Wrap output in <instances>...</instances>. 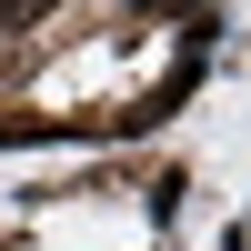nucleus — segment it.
Segmentation results:
<instances>
[{"label":"nucleus","mask_w":251,"mask_h":251,"mask_svg":"<svg viewBox=\"0 0 251 251\" xmlns=\"http://www.w3.org/2000/svg\"><path fill=\"white\" fill-rule=\"evenodd\" d=\"M50 10H60V0H0V40H20L30 20H50Z\"/></svg>","instance_id":"obj_1"},{"label":"nucleus","mask_w":251,"mask_h":251,"mask_svg":"<svg viewBox=\"0 0 251 251\" xmlns=\"http://www.w3.org/2000/svg\"><path fill=\"white\" fill-rule=\"evenodd\" d=\"M30 71V40H0V80H20Z\"/></svg>","instance_id":"obj_2"}]
</instances>
